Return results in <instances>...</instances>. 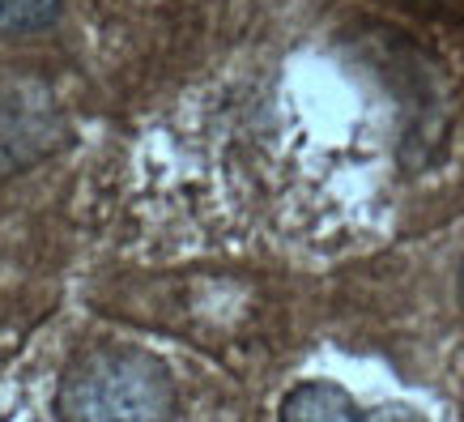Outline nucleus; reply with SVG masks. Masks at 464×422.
Segmentation results:
<instances>
[{"label":"nucleus","mask_w":464,"mask_h":422,"mask_svg":"<svg viewBox=\"0 0 464 422\" xmlns=\"http://www.w3.org/2000/svg\"><path fill=\"white\" fill-rule=\"evenodd\" d=\"M43 128H47V120L34 107H17V99L0 103V171L34 162L47 150L43 145Z\"/></svg>","instance_id":"3"},{"label":"nucleus","mask_w":464,"mask_h":422,"mask_svg":"<svg viewBox=\"0 0 464 422\" xmlns=\"http://www.w3.org/2000/svg\"><path fill=\"white\" fill-rule=\"evenodd\" d=\"M60 17V0H0V34H39Z\"/></svg>","instance_id":"4"},{"label":"nucleus","mask_w":464,"mask_h":422,"mask_svg":"<svg viewBox=\"0 0 464 422\" xmlns=\"http://www.w3.org/2000/svg\"><path fill=\"white\" fill-rule=\"evenodd\" d=\"M282 422H426V418L413 406L362 409L341 384L307 380L285 397Z\"/></svg>","instance_id":"2"},{"label":"nucleus","mask_w":464,"mask_h":422,"mask_svg":"<svg viewBox=\"0 0 464 422\" xmlns=\"http://www.w3.org/2000/svg\"><path fill=\"white\" fill-rule=\"evenodd\" d=\"M60 422H175V380L162 358L137 346L77 354L56 393Z\"/></svg>","instance_id":"1"}]
</instances>
